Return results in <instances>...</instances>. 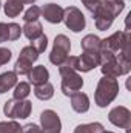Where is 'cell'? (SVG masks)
<instances>
[{
  "label": "cell",
  "instance_id": "cell-22",
  "mask_svg": "<svg viewBox=\"0 0 131 133\" xmlns=\"http://www.w3.org/2000/svg\"><path fill=\"white\" fill-rule=\"evenodd\" d=\"M33 70V64L31 62H28V61H25V59H22V57H19L17 61H16V65H14V73L17 74V76H28V73Z\"/></svg>",
  "mask_w": 131,
  "mask_h": 133
},
{
  "label": "cell",
  "instance_id": "cell-2",
  "mask_svg": "<svg viewBox=\"0 0 131 133\" xmlns=\"http://www.w3.org/2000/svg\"><path fill=\"white\" fill-rule=\"evenodd\" d=\"M102 74L106 77H119L123 74H128L131 70V62H130V48L117 53V56L105 64L100 65Z\"/></svg>",
  "mask_w": 131,
  "mask_h": 133
},
{
  "label": "cell",
  "instance_id": "cell-26",
  "mask_svg": "<svg viewBox=\"0 0 131 133\" xmlns=\"http://www.w3.org/2000/svg\"><path fill=\"white\" fill-rule=\"evenodd\" d=\"M31 45L35 48V51H37L39 54H40V53H45V50L48 48V37H46L45 34H42V36H39L37 39L31 40Z\"/></svg>",
  "mask_w": 131,
  "mask_h": 133
},
{
  "label": "cell",
  "instance_id": "cell-21",
  "mask_svg": "<svg viewBox=\"0 0 131 133\" xmlns=\"http://www.w3.org/2000/svg\"><path fill=\"white\" fill-rule=\"evenodd\" d=\"M103 125L100 122H91V124H80L74 129V133H103Z\"/></svg>",
  "mask_w": 131,
  "mask_h": 133
},
{
  "label": "cell",
  "instance_id": "cell-34",
  "mask_svg": "<svg viewBox=\"0 0 131 133\" xmlns=\"http://www.w3.org/2000/svg\"><path fill=\"white\" fill-rule=\"evenodd\" d=\"M103 2H106V0H103Z\"/></svg>",
  "mask_w": 131,
  "mask_h": 133
},
{
  "label": "cell",
  "instance_id": "cell-27",
  "mask_svg": "<svg viewBox=\"0 0 131 133\" xmlns=\"http://www.w3.org/2000/svg\"><path fill=\"white\" fill-rule=\"evenodd\" d=\"M39 17H40V8L35 6V5H33L30 9H26V12H25V16H23V20H25V23H28V22H35V20H39Z\"/></svg>",
  "mask_w": 131,
  "mask_h": 133
},
{
  "label": "cell",
  "instance_id": "cell-13",
  "mask_svg": "<svg viewBox=\"0 0 131 133\" xmlns=\"http://www.w3.org/2000/svg\"><path fill=\"white\" fill-rule=\"evenodd\" d=\"M22 34V28L17 23H3L0 22V43L8 40H17Z\"/></svg>",
  "mask_w": 131,
  "mask_h": 133
},
{
  "label": "cell",
  "instance_id": "cell-10",
  "mask_svg": "<svg viewBox=\"0 0 131 133\" xmlns=\"http://www.w3.org/2000/svg\"><path fill=\"white\" fill-rule=\"evenodd\" d=\"M40 129L43 133H60L62 122L54 110H45L40 115Z\"/></svg>",
  "mask_w": 131,
  "mask_h": 133
},
{
  "label": "cell",
  "instance_id": "cell-19",
  "mask_svg": "<svg viewBox=\"0 0 131 133\" xmlns=\"http://www.w3.org/2000/svg\"><path fill=\"white\" fill-rule=\"evenodd\" d=\"M34 96L40 101H48L54 96V87L49 82L40 84V85H34Z\"/></svg>",
  "mask_w": 131,
  "mask_h": 133
},
{
  "label": "cell",
  "instance_id": "cell-6",
  "mask_svg": "<svg viewBox=\"0 0 131 133\" xmlns=\"http://www.w3.org/2000/svg\"><path fill=\"white\" fill-rule=\"evenodd\" d=\"M127 48H130L128 31H117V33L111 34L110 37L102 39V45H100V50H106V51H111L114 54H117Z\"/></svg>",
  "mask_w": 131,
  "mask_h": 133
},
{
  "label": "cell",
  "instance_id": "cell-8",
  "mask_svg": "<svg viewBox=\"0 0 131 133\" xmlns=\"http://www.w3.org/2000/svg\"><path fill=\"white\" fill-rule=\"evenodd\" d=\"M62 76V93L65 96H71L82 90L83 87V79L77 71H65L60 73Z\"/></svg>",
  "mask_w": 131,
  "mask_h": 133
},
{
  "label": "cell",
  "instance_id": "cell-17",
  "mask_svg": "<svg viewBox=\"0 0 131 133\" xmlns=\"http://www.w3.org/2000/svg\"><path fill=\"white\" fill-rule=\"evenodd\" d=\"M16 85H17V74L14 71H6L0 74V95L6 93Z\"/></svg>",
  "mask_w": 131,
  "mask_h": 133
},
{
  "label": "cell",
  "instance_id": "cell-31",
  "mask_svg": "<svg viewBox=\"0 0 131 133\" xmlns=\"http://www.w3.org/2000/svg\"><path fill=\"white\" fill-rule=\"evenodd\" d=\"M20 2H22L23 5H34V2H35V0H20Z\"/></svg>",
  "mask_w": 131,
  "mask_h": 133
},
{
  "label": "cell",
  "instance_id": "cell-11",
  "mask_svg": "<svg viewBox=\"0 0 131 133\" xmlns=\"http://www.w3.org/2000/svg\"><path fill=\"white\" fill-rule=\"evenodd\" d=\"M99 65H100L99 53H88V51H83L82 56H77V71L88 73V71L94 70V68L99 66Z\"/></svg>",
  "mask_w": 131,
  "mask_h": 133
},
{
  "label": "cell",
  "instance_id": "cell-32",
  "mask_svg": "<svg viewBox=\"0 0 131 133\" xmlns=\"http://www.w3.org/2000/svg\"><path fill=\"white\" fill-rule=\"evenodd\" d=\"M103 133H114V132H105V130H103Z\"/></svg>",
  "mask_w": 131,
  "mask_h": 133
},
{
  "label": "cell",
  "instance_id": "cell-30",
  "mask_svg": "<svg viewBox=\"0 0 131 133\" xmlns=\"http://www.w3.org/2000/svg\"><path fill=\"white\" fill-rule=\"evenodd\" d=\"M22 133H43V132H42V129H40L39 125H35V124H26V125L22 127Z\"/></svg>",
  "mask_w": 131,
  "mask_h": 133
},
{
  "label": "cell",
  "instance_id": "cell-15",
  "mask_svg": "<svg viewBox=\"0 0 131 133\" xmlns=\"http://www.w3.org/2000/svg\"><path fill=\"white\" fill-rule=\"evenodd\" d=\"M28 79L33 85H40V84H45L48 82L49 79V71L46 70L45 65H37L33 66V70L28 73Z\"/></svg>",
  "mask_w": 131,
  "mask_h": 133
},
{
  "label": "cell",
  "instance_id": "cell-14",
  "mask_svg": "<svg viewBox=\"0 0 131 133\" xmlns=\"http://www.w3.org/2000/svg\"><path fill=\"white\" fill-rule=\"evenodd\" d=\"M71 107L76 113H86L90 110V98L85 93L77 91L71 95Z\"/></svg>",
  "mask_w": 131,
  "mask_h": 133
},
{
  "label": "cell",
  "instance_id": "cell-33",
  "mask_svg": "<svg viewBox=\"0 0 131 133\" xmlns=\"http://www.w3.org/2000/svg\"><path fill=\"white\" fill-rule=\"evenodd\" d=\"M0 8H2V2H0Z\"/></svg>",
  "mask_w": 131,
  "mask_h": 133
},
{
  "label": "cell",
  "instance_id": "cell-5",
  "mask_svg": "<svg viewBox=\"0 0 131 133\" xmlns=\"http://www.w3.org/2000/svg\"><path fill=\"white\" fill-rule=\"evenodd\" d=\"M69 50H71V42L65 34L56 36L53 50L49 53V62L54 64L56 66H60L69 56Z\"/></svg>",
  "mask_w": 131,
  "mask_h": 133
},
{
  "label": "cell",
  "instance_id": "cell-16",
  "mask_svg": "<svg viewBox=\"0 0 131 133\" xmlns=\"http://www.w3.org/2000/svg\"><path fill=\"white\" fill-rule=\"evenodd\" d=\"M100 45H102V39L97 37L96 34H86L80 40L82 50L83 51H88V53H99L100 51Z\"/></svg>",
  "mask_w": 131,
  "mask_h": 133
},
{
  "label": "cell",
  "instance_id": "cell-23",
  "mask_svg": "<svg viewBox=\"0 0 131 133\" xmlns=\"http://www.w3.org/2000/svg\"><path fill=\"white\" fill-rule=\"evenodd\" d=\"M31 93V85L28 82H20L14 87V99H26Z\"/></svg>",
  "mask_w": 131,
  "mask_h": 133
},
{
  "label": "cell",
  "instance_id": "cell-28",
  "mask_svg": "<svg viewBox=\"0 0 131 133\" xmlns=\"http://www.w3.org/2000/svg\"><path fill=\"white\" fill-rule=\"evenodd\" d=\"M80 2L85 5V8H86L91 14H94L99 8L102 6V3H103V0H80Z\"/></svg>",
  "mask_w": 131,
  "mask_h": 133
},
{
  "label": "cell",
  "instance_id": "cell-3",
  "mask_svg": "<svg viewBox=\"0 0 131 133\" xmlns=\"http://www.w3.org/2000/svg\"><path fill=\"white\" fill-rule=\"evenodd\" d=\"M119 95V82L114 77H106L103 76L97 84L96 93H94V101L99 107H106L110 105L113 101L116 99V96Z\"/></svg>",
  "mask_w": 131,
  "mask_h": 133
},
{
  "label": "cell",
  "instance_id": "cell-18",
  "mask_svg": "<svg viewBox=\"0 0 131 133\" xmlns=\"http://www.w3.org/2000/svg\"><path fill=\"white\" fill-rule=\"evenodd\" d=\"M22 33L25 34V37H26V39L34 40V39H37L39 36H42V34H43L42 23H40L39 20H35V22H28V23H25V25H23Z\"/></svg>",
  "mask_w": 131,
  "mask_h": 133
},
{
  "label": "cell",
  "instance_id": "cell-12",
  "mask_svg": "<svg viewBox=\"0 0 131 133\" xmlns=\"http://www.w3.org/2000/svg\"><path fill=\"white\" fill-rule=\"evenodd\" d=\"M40 16L49 23H60L63 20V8L56 3H46L40 8Z\"/></svg>",
  "mask_w": 131,
  "mask_h": 133
},
{
  "label": "cell",
  "instance_id": "cell-24",
  "mask_svg": "<svg viewBox=\"0 0 131 133\" xmlns=\"http://www.w3.org/2000/svg\"><path fill=\"white\" fill-rule=\"evenodd\" d=\"M19 57H22V59H25V61L34 64V62L39 59V53L35 51V48H34L33 45H28V46H23V48H22Z\"/></svg>",
  "mask_w": 131,
  "mask_h": 133
},
{
  "label": "cell",
  "instance_id": "cell-29",
  "mask_svg": "<svg viewBox=\"0 0 131 133\" xmlns=\"http://www.w3.org/2000/svg\"><path fill=\"white\" fill-rule=\"evenodd\" d=\"M11 57H12L11 50H8V48H2V46H0V66L5 65V64H8V62L11 61Z\"/></svg>",
  "mask_w": 131,
  "mask_h": 133
},
{
  "label": "cell",
  "instance_id": "cell-4",
  "mask_svg": "<svg viewBox=\"0 0 131 133\" xmlns=\"http://www.w3.org/2000/svg\"><path fill=\"white\" fill-rule=\"evenodd\" d=\"M33 104L26 99H9L3 105V113L5 116L11 119H26L31 115Z\"/></svg>",
  "mask_w": 131,
  "mask_h": 133
},
{
  "label": "cell",
  "instance_id": "cell-20",
  "mask_svg": "<svg viewBox=\"0 0 131 133\" xmlns=\"http://www.w3.org/2000/svg\"><path fill=\"white\" fill-rule=\"evenodd\" d=\"M3 9L8 17H17L23 11V3L20 0H6V3L3 5Z\"/></svg>",
  "mask_w": 131,
  "mask_h": 133
},
{
  "label": "cell",
  "instance_id": "cell-7",
  "mask_svg": "<svg viewBox=\"0 0 131 133\" xmlns=\"http://www.w3.org/2000/svg\"><path fill=\"white\" fill-rule=\"evenodd\" d=\"M63 22H65L66 28L71 30L72 33H80L86 25L85 16L76 6H68L63 9Z\"/></svg>",
  "mask_w": 131,
  "mask_h": 133
},
{
  "label": "cell",
  "instance_id": "cell-1",
  "mask_svg": "<svg viewBox=\"0 0 131 133\" xmlns=\"http://www.w3.org/2000/svg\"><path fill=\"white\" fill-rule=\"evenodd\" d=\"M125 9V3L122 0H106L102 3V6L93 14L94 16V22H96V28L100 31L108 30L114 19Z\"/></svg>",
  "mask_w": 131,
  "mask_h": 133
},
{
  "label": "cell",
  "instance_id": "cell-9",
  "mask_svg": "<svg viewBox=\"0 0 131 133\" xmlns=\"http://www.w3.org/2000/svg\"><path fill=\"white\" fill-rule=\"evenodd\" d=\"M108 119H110V122L113 125H116L119 129L128 130L131 125V111L127 107H123V105H117V107L110 110Z\"/></svg>",
  "mask_w": 131,
  "mask_h": 133
},
{
  "label": "cell",
  "instance_id": "cell-25",
  "mask_svg": "<svg viewBox=\"0 0 131 133\" xmlns=\"http://www.w3.org/2000/svg\"><path fill=\"white\" fill-rule=\"evenodd\" d=\"M0 133H22V127L16 121H2Z\"/></svg>",
  "mask_w": 131,
  "mask_h": 133
}]
</instances>
